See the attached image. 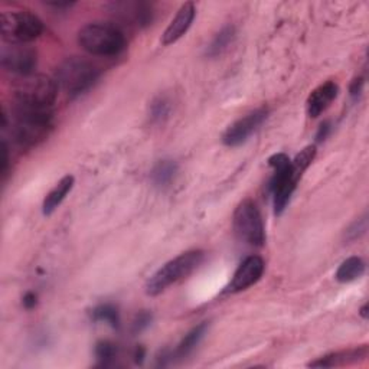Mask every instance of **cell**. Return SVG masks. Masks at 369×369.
Listing matches in <instances>:
<instances>
[{
    "mask_svg": "<svg viewBox=\"0 0 369 369\" xmlns=\"http://www.w3.org/2000/svg\"><path fill=\"white\" fill-rule=\"evenodd\" d=\"M54 113L51 108H36L16 104L10 111L2 115V127H10L15 143L22 147H33L49 138L54 130Z\"/></svg>",
    "mask_w": 369,
    "mask_h": 369,
    "instance_id": "cell-1",
    "label": "cell"
},
{
    "mask_svg": "<svg viewBox=\"0 0 369 369\" xmlns=\"http://www.w3.org/2000/svg\"><path fill=\"white\" fill-rule=\"evenodd\" d=\"M100 79V69L85 58L71 56L58 65L55 81L69 97H79L94 87Z\"/></svg>",
    "mask_w": 369,
    "mask_h": 369,
    "instance_id": "cell-2",
    "label": "cell"
},
{
    "mask_svg": "<svg viewBox=\"0 0 369 369\" xmlns=\"http://www.w3.org/2000/svg\"><path fill=\"white\" fill-rule=\"evenodd\" d=\"M0 31L8 44H29L44 32V22L31 10H5L0 16Z\"/></svg>",
    "mask_w": 369,
    "mask_h": 369,
    "instance_id": "cell-5",
    "label": "cell"
},
{
    "mask_svg": "<svg viewBox=\"0 0 369 369\" xmlns=\"http://www.w3.org/2000/svg\"><path fill=\"white\" fill-rule=\"evenodd\" d=\"M95 356L100 365L107 366L117 356V346L110 341H100L95 345Z\"/></svg>",
    "mask_w": 369,
    "mask_h": 369,
    "instance_id": "cell-22",
    "label": "cell"
},
{
    "mask_svg": "<svg viewBox=\"0 0 369 369\" xmlns=\"http://www.w3.org/2000/svg\"><path fill=\"white\" fill-rule=\"evenodd\" d=\"M234 229L249 245L261 247L265 243V229L260 209L251 199L243 201L234 213Z\"/></svg>",
    "mask_w": 369,
    "mask_h": 369,
    "instance_id": "cell-7",
    "label": "cell"
},
{
    "mask_svg": "<svg viewBox=\"0 0 369 369\" xmlns=\"http://www.w3.org/2000/svg\"><path fill=\"white\" fill-rule=\"evenodd\" d=\"M151 320H153V315L150 312H146V310H143V312H140L138 316H136V319L133 322V332L134 334L143 332V330H146L151 325Z\"/></svg>",
    "mask_w": 369,
    "mask_h": 369,
    "instance_id": "cell-25",
    "label": "cell"
},
{
    "mask_svg": "<svg viewBox=\"0 0 369 369\" xmlns=\"http://www.w3.org/2000/svg\"><path fill=\"white\" fill-rule=\"evenodd\" d=\"M330 129H332V126H330V122H323V123L320 124L318 133H316V140H318V142H323V140H326V138H327L329 133H330Z\"/></svg>",
    "mask_w": 369,
    "mask_h": 369,
    "instance_id": "cell-27",
    "label": "cell"
},
{
    "mask_svg": "<svg viewBox=\"0 0 369 369\" xmlns=\"http://www.w3.org/2000/svg\"><path fill=\"white\" fill-rule=\"evenodd\" d=\"M79 44L91 55L114 56L126 48V36L113 24L94 22L79 32Z\"/></svg>",
    "mask_w": 369,
    "mask_h": 369,
    "instance_id": "cell-3",
    "label": "cell"
},
{
    "mask_svg": "<svg viewBox=\"0 0 369 369\" xmlns=\"http://www.w3.org/2000/svg\"><path fill=\"white\" fill-rule=\"evenodd\" d=\"M0 64L10 74L28 76L38 65V52L28 44H8L0 51Z\"/></svg>",
    "mask_w": 369,
    "mask_h": 369,
    "instance_id": "cell-8",
    "label": "cell"
},
{
    "mask_svg": "<svg viewBox=\"0 0 369 369\" xmlns=\"http://www.w3.org/2000/svg\"><path fill=\"white\" fill-rule=\"evenodd\" d=\"M113 12L122 21L136 28H146L151 25L154 12L151 5L145 2H117L113 3Z\"/></svg>",
    "mask_w": 369,
    "mask_h": 369,
    "instance_id": "cell-11",
    "label": "cell"
},
{
    "mask_svg": "<svg viewBox=\"0 0 369 369\" xmlns=\"http://www.w3.org/2000/svg\"><path fill=\"white\" fill-rule=\"evenodd\" d=\"M58 84L55 80L47 75L32 74L19 81L15 87L13 95L16 104L36 107V108H51L58 95Z\"/></svg>",
    "mask_w": 369,
    "mask_h": 369,
    "instance_id": "cell-6",
    "label": "cell"
},
{
    "mask_svg": "<svg viewBox=\"0 0 369 369\" xmlns=\"http://www.w3.org/2000/svg\"><path fill=\"white\" fill-rule=\"evenodd\" d=\"M206 332H208V323L206 322L193 327L190 332H188L185 335V338L181 341L178 347L174 349L173 356L178 358V359H182V358H186L188 355H190L193 352V349H195L199 345V342L204 339Z\"/></svg>",
    "mask_w": 369,
    "mask_h": 369,
    "instance_id": "cell-16",
    "label": "cell"
},
{
    "mask_svg": "<svg viewBox=\"0 0 369 369\" xmlns=\"http://www.w3.org/2000/svg\"><path fill=\"white\" fill-rule=\"evenodd\" d=\"M195 15H197L195 5H193L192 2L185 3L179 9L177 16L173 17V21L170 22V25L166 28V31L162 36L163 45H172L174 42H178L181 38L189 31V28L192 26L193 19H195Z\"/></svg>",
    "mask_w": 369,
    "mask_h": 369,
    "instance_id": "cell-12",
    "label": "cell"
},
{
    "mask_svg": "<svg viewBox=\"0 0 369 369\" xmlns=\"http://www.w3.org/2000/svg\"><path fill=\"white\" fill-rule=\"evenodd\" d=\"M49 6H52V8H55V9H71L75 3L74 2H65V3H63V2H54V3H48Z\"/></svg>",
    "mask_w": 369,
    "mask_h": 369,
    "instance_id": "cell-30",
    "label": "cell"
},
{
    "mask_svg": "<svg viewBox=\"0 0 369 369\" xmlns=\"http://www.w3.org/2000/svg\"><path fill=\"white\" fill-rule=\"evenodd\" d=\"M363 274H365L363 260L361 257H349L339 265L335 277L339 283H351L361 279Z\"/></svg>",
    "mask_w": 369,
    "mask_h": 369,
    "instance_id": "cell-17",
    "label": "cell"
},
{
    "mask_svg": "<svg viewBox=\"0 0 369 369\" xmlns=\"http://www.w3.org/2000/svg\"><path fill=\"white\" fill-rule=\"evenodd\" d=\"M315 158H316V146H307L297 154L296 159L291 162V172H293L297 179H302L303 173L307 170L310 165H312Z\"/></svg>",
    "mask_w": 369,
    "mask_h": 369,
    "instance_id": "cell-21",
    "label": "cell"
},
{
    "mask_svg": "<svg viewBox=\"0 0 369 369\" xmlns=\"http://www.w3.org/2000/svg\"><path fill=\"white\" fill-rule=\"evenodd\" d=\"M368 358V346L363 345L356 349H349V351H342L336 352L332 355H326L312 363H309V366L312 368H334V366H343L349 363H356L361 361H365Z\"/></svg>",
    "mask_w": 369,
    "mask_h": 369,
    "instance_id": "cell-14",
    "label": "cell"
},
{
    "mask_svg": "<svg viewBox=\"0 0 369 369\" xmlns=\"http://www.w3.org/2000/svg\"><path fill=\"white\" fill-rule=\"evenodd\" d=\"M72 186H74V177H69V174L56 183V186L48 193L45 201H44L42 212H44L45 217L51 215V213L63 204V201L67 198V195L71 192Z\"/></svg>",
    "mask_w": 369,
    "mask_h": 369,
    "instance_id": "cell-15",
    "label": "cell"
},
{
    "mask_svg": "<svg viewBox=\"0 0 369 369\" xmlns=\"http://www.w3.org/2000/svg\"><path fill=\"white\" fill-rule=\"evenodd\" d=\"M264 260L259 256H249L247 257L240 267L237 268L234 277L227 287V293H240V291L247 290L248 287L254 286L264 273Z\"/></svg>",
    "mask_w": 369,
    "mask_h": 369,
    "instance_id": "cell-10",
    "label": "cell"
},
{
    "mask_svg": "<svg viewBox=\"0 0 369 369\" xmlns=\"http://www.w3.org/2000/svg\"><path fill=\"white\" fill-rule=\"evenodd\" d=\"M267 108H259L247 114L245 117L237 120L234 124H231L222 136L224 145L229 147H236L248 140L249 136L254 133L267 119Z\"/></svg>",
    "mask_w": 369,
    "mask_h": 369,
    "instance_id": "cell-9",
    "label": "cell"
},
{
    "mask_svg": "<svg viewBox=\"0 0 369 369\" xmlns=\"http://www.w3.org/2000/svg\"><path fill=\"white\" fill-rule=\"evenodd\" d=\"M361 316H362L363 319L368 318V304H365V306L361 309Z\"/></svg>",
    "mask_w": 369,
    "mask_h": 369,
    "instance_id": "cell-31",
    "label": "cell"
},
{
    "mask_svg": "<svg viewBox=\"0 0 369 369\" xmlns=\"http://www.w3.org/2000/svg\"><path fill=\"white\" fill-rule=\"evenodd\" d=\"M91 319L94 322H106L114 329H117L120 326L119 309L113 304H108V303L94 307L92 312H91Z\"/></svg>",
    "mask_w": 369,
    "mask_h": 369,
    "instance_id": "cell-20",
    "label": "cell"
},
{
    "mask_svg": "<svg viewBox=\"0 0 369 369\" xmlns=\"http://www.w3.org/2000/svg\"><path fill=\"white\" fill-rule=\"evenodd\" d=\"M150 120L151 123H163L170 114V103L165 97H158L150 104Z\"/></svg>",
    "mask_w": 369,
    "mask_h": 369,
    "instance_id": "cell-23",
    "label": "cell"
},
{
    "mask_svg": "<svg viewBox=\"0 0 369 369\" xmlns=\"http://www.w3.org/2000/svg\"><path fill=\"white\" fill-rule=\"evenodd\" d=\"M145 356H146V349L143 346H138L136 347V351H134V362L138 363V365H142L143 361H145Z\"/></svg>",
    "mask_w": 369,
    "mask_h": 369,
    "instance_id": "cell-29",
    "label": "cell"
},
{
    "mask_svg": "<svg viewBox=\"0 0 369 369\" xmlns=\"http://www.w3.org/2000/svg\"><path fill=\"white\" fill-rule=\"evenodd\" d=\"M205 252L201 249H193L183 252L177 259L170 260L161 267L146 283V293L149 296H158L172 284L178 283L190 276L204 261Z\"/></svg>",
    "mask_w": 369,
    "mask_h": 369,
    "instance_id": "cell-4",
    "label": "cell"
},
{
    "mask_svg": "<svg viewBox=\"0 0 369 369\" xmlns=\"http://www.w3.org/2000/svg\"><path fill=\"white\" fill-rule=\"evenodd\" d=\"M363 79H362V76H359V79H355L354 81H352V84H351V87H349V94H351V97H352V99L354 100H356L358 99V97L361 95V92H362V90H363Z\"/></svg>",
    "mask_w": 369,
    "mask_h": 369,
    "instance_id": "cell-26",
    "label": "cell"
},
{
    "mask_svg": "<svg viewBox=\"0 0 369 369\" xmlns=\"http://www.w3.org/2000/svg\"><path fill=\"white\" fill-rule=\"evenodd\" d=\"M368 229V217L363 215L358 218L355 222L349 225L345 231V240L346 241H355L359 240L362 236H365V232Z\"/></svg>",
    "mask_w": 369,
    "mask_h": 369,
    "instance_id": "cell-24",
    "label": "cell"
},
{
    "mask_svg": "<svg viewBox=\"0 0 369 369\" xmlns=\"http://www.w3.org/2000/svg\"><path fill=\"white\" fill-rule=\"evenodd\" d=\"M234 38H236V28L232 25L224 26L212 40L211 45L206 49V55L211 58L220 56L224 51L228 49V47L232 44V41H234Z\"/></svg>",
    "mask_w": 369,
    "mask_h": 369,
    "instance_id": "cell-19",
    "label": "cell"
},
{
    "mask_svg": "<svg viewBox=\"0 0 369 369\" xmlns=\"http://www.w3.org/2000/svg\"><path fill=\"white\" fill-rule=\"evenodd\" d=\"M177 174H178L177 162L165 159V161H159L156 165H154L150 177L154 185L159 188H165L172 183V181L177 178Z\"/></svg>",
    "mask_w": 369,
    "mask_h": 369,
    "instance_id": "cell-18",
    "label": "cell"
},
{
    "mask_svg": "<svg viewBox=\"0 0 369 369\" xmlns=\"http://www.w3.org/2000/svg\"><path fill=\"white\" fill-rule=\"evenodd\" d=\"M338 92L339 87L335 81H327L319 85L312 94L309 95V99L306 101V111L309 117L312 119L319 117V115L332 104V101L338 97Z\"/></svg>",
    "mask_w": 369,
    "mask_h": 369,
    "instance_id": "cell-13",
    "label": "cell"
},
{
    "mask_svg": "<svg viewBox=\"0 0 369 369\" xmlns=\"http://www.w3.org/2000/svg\"><path fill=\"white\" fill-rule=\"evenodd\" d=\"M22 303H24L25 309L31 310V309H33V307L36 306V303H38V296H36L35 293H32V291H29V293H26V295L24 296Z\"/></svg>",
    "mask_w": 369,
    "mask_h": 369,
    "instance_id": "cell-28",
    "label": "cell"
}]
</instances>
